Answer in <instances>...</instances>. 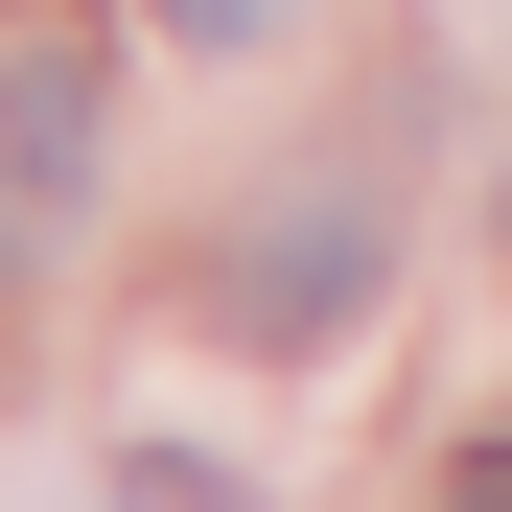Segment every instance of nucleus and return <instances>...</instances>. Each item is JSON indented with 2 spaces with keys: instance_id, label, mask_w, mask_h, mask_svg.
<instances>
[{
  "instance_id": "2",
  "label": "nucleus",
  "mask_w": 512,
  "mask_h": 512,
  "mask_svg": "<svg viewBox=\"0 0 512 512\" xmlns=\"http://www.w3.org/2000/svg\"><path fill=\"white\" fill-rule=\"evenodd\" d=\"M70 163H94V47L0 24V187H70Z\"/></svg>"
},
{
  "instance_id": "3",
  "label": "nucleus",
  "mask_w": 512,
  "mask_h": 512,
  "mask_svg": "<svg viewBox=\"0 0 512 512\" xmlns=\"http://www.w3.org/2000/svg\"><path fill=\"white\" fill-rule=\"evenodd\" d=\"M163 24H187V47H256V24H280V0H163Z\"/></svg>"
},
{
  "instance_id": "1",
  "label": "nucleus",
  "mask_w": 512,
  "mask_h": 512,
  "mask_svg": "<svg viewBox=\"0 0 512 512\" xmlns=\"http://www.w3.org/2000/svg\"><path fill=\"white\" fill-rule=\"evenodd\" d=\"M373 256H396V210H373V163H280V187L233 210V256H210V303L256 326V350H350Z\"/></svg>"
},
{
  "instance_id": "5",
  "label": "nucleus",
  "mask_w": 512,
  "mask_h": 512,
  "mask_svg": "<svg viewBox=\"0 0 512 512\" xmlns=\"http://www.w3.org/2000/svg\"><path fill=\"white\" fill-rule=\"evenodd\" d=\"M140 512H187V466H140Z\"/></svg>"
},
{
  "instance_id": "4",
  "label": "nucleus",
  "mask_w": 512,
  "mask_h": 512,
  "mask_svg": "<svg viewBox=\"0 0 512 512\" xmlns=\"http://www.w3.org/2000/svg\"><path fill=\"white\" fill-rule=\"evenodd\" d=\"M443 512H512V443H466V466H443Z\"/></svg>"
}]
</instances>
